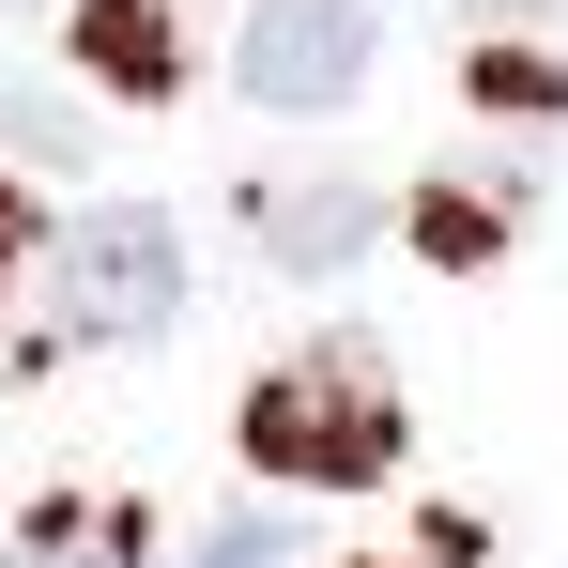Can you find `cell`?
Wrapping results in <instances>:
<instances>
[{"label":"cell","instance_id":"obj_1","mask_svg":"<svg viewBox=\"0 0 568 568\" xmlns=\"http://www.w3.org/2000/svg\"><path fill=\"white\" fill-rule=\"evenodd\" d=\"M246 462L277 491H384L399 476V384H384L369 338H323L292 369L246 384Z\"/></svg>","mask_w":568,"mask_h":568},{"label":"cell","instance_id":"obj_2","mask_svg":"<svg viewBox=\"0 0 568 568\" xmlns=\"http://www.w3.org/2000/svg\"><path fill=\"white\" fill-rule=\"evenodd\" d=\"M185 323V231L108 200L47 246V307H31V354H123V338H170Z\"/></svg>","mask_w":568,"mask_h":568},{"label":"cell","instance_id":"obj_3","mask_svg":"<svg viewBox=\"0 0 568 568\" xmlns=\"http://www.w3.org/2000/svg\"><path fill=\"white\" fill-rule=\"evenodd\" d=\"M231 78H246V108H292V123L354 108L369 93V0H262L246 47H231Z\"/></svg>","mask_w":568,"mask_h":568},{"label":"cell","instance_id":"obj_4","mask_svg":"<svg viewBox=\"0 0 568 568\" xmlns=\"http://www.w3.org/2000/svg\"><path fill=\"white\" fill-rule=\"evenodd\" d=\"M78 62H93L123 108H170V93H185V31H170V0H78Z\"/></svg>","mask_w":568,"mask_h":568},{"label":"cell","instance_id":"obj_5","mask_svg":"<svg viewBox=\"0 0 568 568\" xmlns=\"http://www.w3.org/2000/svg\"><path fill=\"white\" fill-rule=\"evenodd\" d=\"M262 246H277L292 277H338L354 246H384V200L369 185H277L262 200Z\"/></svg>","mask_w":568,"mask_h":568},{"label":"cell","instance_id":"obj_6","mask_svg":"<svg viewBox=\"0 0 568 568\" xmlns=\"http://www.w3.org/2000/svg\"><path fill=\"white\" fill-rule=\"evenodd\" d=\"M16 568H154V538H139V507L78 491V507H31L16 523Z\"/></svg>","mask_w":568,"mask_h":568},{"label":"cell","instance_id":"obj_7","mask_svg":"<svg viewBox=\"0 0 568 568\" xmlns=\"http://www.w3.org/2000/svg\"><path fill=\"white\" fill-rule=\"evenodd\" d=\"M170 568H292V507H231V523H200Z\"/></svg>","mask_w":568,"mask_h":568},{"label":"cell","instance_id":"obj_8","mask_svg":"<svg viewBox=\"0 0 568 568\" xmlns=\"http://www.w3.org/2000/svg\"><path fill=\"white\" fill-rule=\"evenodd\" d=\"M554 93H568V78L538 62V47H507V31L476 47V108H554Z\"/></svg>","mask_w":568,"mask_h":568},{"label":"cell","instance_id":"obj_9","mask_svg":"<svg viewBox=\"0 0 568 568\" xmlns=\"http://www.w3.org/2000/svg\"><path fill=\"white\" fill-rule=\"evenodd\" d=\"M415 246H430V262H491V200L430 185V200H415Z\"/></svg>","mask_w":568,"mask_h":568},{"label":"cell","instance_id":"obj_10","mask_svg":"<svg viewBox=\"0 0 568 568\" xmlns=\"http://www.w3.org/2000/svg\"><path fill=\"white\" fill-rule=\"evenodd\" d=\"M16 262H31V215H16V185H0V277H16Z\"/></svg>","mask_w":568,"mask_h":568},{"label":"cell","instance_id":"obj_11","mask_svg":"<svg viewBox=\"0 0 568 568\" xmlns=\"http://www.w3.org/2000/svg\"><path fill=\"white\" fill-rule=\"evenodd\" d=\"M0 16H16V0H0Z\"/></svg>","mask_w":568,"mask_h":568}]
</instances>
